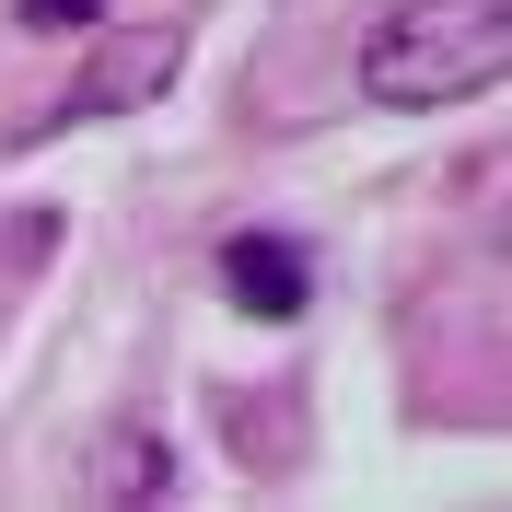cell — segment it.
I'll list each match as a JSON object with an SVG mask.
<instances>
[{
	"label": "cell",
	"instance_id": "6da1fadb",
	"mask_svg": "<svg viewBox=\"0 0 512 512\" xmlns=\"http://www.w3.org/2000/svg\"><path fill=\"white\" fill-rule=\"evenodd\" d=\"M512 70V0H396L361 35V94L396 117H443Z\"/></svg>",
	"mask_w": 512,
	"mask_h": 512
},
{
	"label": "cell",
	"instance_id": "7a4b0ae2",
	"mask_svg": "<svg viewBox=\"0 0 512 512\" xmlns=\"http://www.w3.org/2000/svg\"><path fill=\"white\" fill-rule=\"evenodd\" d=\"M175 70H187V35H175V24H94V35H82V70H70V94H59V117H47V128L140 117Z\"/></svg>",
	"mask_w": 512,
	"mask_h": 512
},
{
	"label": "cell",
	"instance_id": "3957f363",
	"mask_svg": "<svg viewBox=\"0 0 512 512\" xmlns=\"http://www.w3.org/2000/svg\"><path fill=\"white\" fill-rule=\"evenodd\" d=\"M222 291L245 303L256 326H291L303 303H315V256L291 245V233H233L222 245Z\"/></svg>",
	"mask_w": 512,
	"mask_h": 512
},
{
	"label": "cell",
	"instance_id": "277c9868",
	"mask_svg": "<svg viewBox=\"0 0 512 512\" xmlns=\"http://www.w3.org/2000/svg\"><path fill=\"white\" fill-rule=\"evenodd\" d=\"M163 489H175V443L152 419H117L94 443V501H163Z\"/></svg>",
	"mask_w": 512,
	"mask_h": 512
},
{
	"label": "cell",
	"instance_id": "5b68a950",
	"mask_svg": "<svg viewBox=\"0 0 512 512\" xmlns=\"http://www.w3.org/2000/svg\"><path fill=\"white\" fill-rule=\"evenodd\" d=\"M105 0H24V35H94Z\"/></svg>",
	"mask_w": 512,
	"mask_h": 512
}]
</instances>
